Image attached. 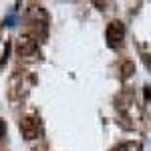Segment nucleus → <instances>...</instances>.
I'll list each match as a JSON object with an SVG mask.
<instances>
[{
	"label": "nucleus",
	"mask_w": 151,
	"mask_h": 151,
	"mask_svg": "<svg viewBox=\"0 0 151 151\" xmlns=\"http://www.w3.org/2000/svg\"><path fill=\"white\" fill-rule=\"evenodd\" d=\"M20 133H22L24 139H36L38 135H40V123H38V119H35V117H24V119H20Z\"/></svg>",
	"instance_id": "obj_1"
},
{
	"label": "nucleus",
	"mask_w": 151,
	"mask_h": 151,
	"mask_svg": "<svg viewBox=\"0 0 151 151\" xmlns=\"http://www.w3.org/2000/svg\"><path fill=\"white\" fill-rule=\"evenodd\" d=\"M123 38H125V24L121 20H113L107 26V40H109V45L117 47V45L123 42Z\"/></svg>",
	"instance_id": "obj_2"
},
{
	"label": "nucleus",
	"mask_w": 151,
	"mask_h": 151,
	"mask_svg": "<svg viewBox=\"0 0 151 151\" xmlns=\"http://www.w3.org/2000/svg\"><path fill=\"white\" fill-rule=\"evenodd\" d=\"M36 50V40L32 36H18L16 38V52L20 57H30Z\"/></svg>",
	"instance_id": "obj_3"
},
{
	"label": "nucleus",
	"mask_w": 151,
	"mask_h": 151,
	"mask_svg": "<svg viewBox=\"0 0 151 151\" xmlns=\"http://www.w3.org/2000/svg\"><path fill=\"white\" fill-rule=\"evenodd\" d=\"M28 16H30V20L35 24H47V12H45L42 6L32 4V6L28 8Z\"/></svg>",
	"instance_id": "obj_4"
},
{
	"label": "nucleus",
	"mask_w": 151,
	"mask_h": 151,
	"mask_svg": "<svg viewBox=\"0 0 151 151\" xmlns=\"http://www.w3.org/2000/svg\"><path fill=\"white\" fill-rule=\"evenodd\" d=\"M135 73V65L133 63H123V67H121V79H129L131 75Z\"/></svg>",
	"instance_id": "obj_5"
},
{
	"label": "nucleus",
	"mask_w": 151,
	"mask_h": 151,
	"mask_svg": "<svg viewBox=\"0 0 151 151\" xmlns=\"http://www.w3.org/2000/svg\"><path fill=\"white\" fill-rule=\"evenodd\" d=\"M117 151H141V143H137V141H127V143L119 145Z\"/></svg>",
	"instance_id": "obj_6"
},
{
	"label": "nucleus",
	"mask_w": 151,
	"mask_h": 151,
	"mask_svg": "<svg viewBox=\"0 0 151 151\" xmlns=\"http://www.w3.org/2000/svg\"><path fill=\"white\" fill-rule=\"evenodd\" d=\"M4 133H6V123L0 119V137H4Z\"/></svg>",
	"instance_id": "obj_7"
},
{
	"label": "nucleus",
	"mask_w": 151,
	"mask_h": 151,
	"mask_svg": "<svg viewBox=\"0 0 151 151\" xmlns=\"http://www.w3.org/2000/svg\"><path fill=\"white\" fill-rule=\"evenodd\" d=\"M143 60H145V65H147V69H151V58H149V55H143Z\"/></svg>",
	"instance_id": "obj_8"
}]
</instances>
